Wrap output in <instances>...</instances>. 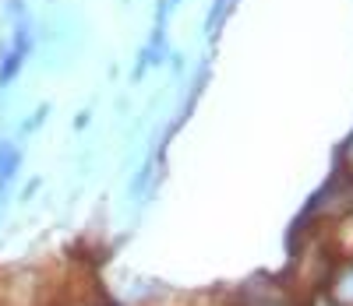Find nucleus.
<instances>
[{"instance_id":"f257e3e1","label":"nucleus","mask_w":353,"mask_h":306,"mask_svg":"<svg viewBox=\"0 0 353 306\" xmlns=\"http://www.w3.org/2000/svg\"><path fill=\"white\" fill-rule=\"evenodd\" d=\"M32 43L36 39H32V21H28V14L25 18H14L11 21V46L4 50V56H0V91H4L18 78L25 56L32 53Z\"/></svg>"},{"instance_id":"f03ea898","label":"nucleus","mask_w":353,"mask_h":306,"mask_svg":"<svg viewBox=\"0 0 353 306\" xmlns=\"http://www.w3.org/2000/svg\"><path fill=\"white\" fill-rule=\"evenodd\" d=\"M226 11H230V0H216L212 11L205 14V32L216 36V32H219V25H223V18H226Z\"/></svg>"}]
</instances>
